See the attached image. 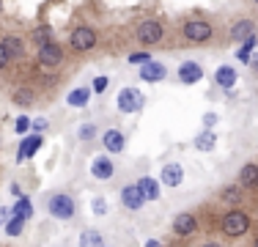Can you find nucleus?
<instances>
[{"mask_svg": "<svg viewBox=\"0 0 258 247\" xmlns=\"http://www.w3.org/2000/svg\"><path fill=\"white\" fill-rule=\"evenodd\" d=\"M220 231L228 239H239L250 231V214L244 209H231V212L223 214V222H220Z\"/></svg>", "mask_w": 258, "mask_h": 247, "instance_id": "1", "label": "nucleus"}, {"mask_svg": "<svg viewBox=\"0 0 258 247\" xmlns=\"http://www.w3.org/2000/svg\"><path fill=\"white\" fill-rule=\"evenodd\" d=\"M181 36L189 41V44H209L214 39V28L209 20H201V17H192L181 25Z\"/></svg>", "mask_w": 258, "mask_h": 247, "instance_id": "2", "label": "nucleus"}, {"mask_svg": "<svg viewBox=\"0 0 258 247\" xmlns=\"http://www.w3.org/2000/svg\"><path fill=\"white\" fill-rule=\"evenodd\" d=\"M162 39H165V28H162L159 20H143L138 28H135V41L143 44V47H154Z\"/></svg>", "mask_w": 258, "mask_h": 247, "instance_id": "3", "label": "nucleus"}, {"mask_svg": "<svg viewBox=\"0 0 258 247\" xmlns=\"http://www.w3.org/2000/svg\"><path fill=\"white\" fill-rule=\"evenodd\" d=\"M47 212L52 214L55 220H72L77 214V206H75V198L69 193H55L47 203Z\"/></svg>", "mask_w": 258, "mask_h": 247, "instance_id": "4", "label": "nucleus"}, {"mask_svg": "<svg viewBox=\"0 0 258 247\" xmlns=\"http://www.w3.org/2000/svg\"><path fill=\"white\" fill-rule=\"evenodd\" d=\"M96 44H99V36H96V30L88 28V25H80V28H75L69 36V47L75 49V52H91Z\"/></svg>", "mask_w": 258, "mask_h": 247, "instance_id": "5", "label": "nucleus"}, {"mask_svg": "<svg viewBox=\"0 0 258 247\" xmlns=\"http://www.w3.org/2000/svg\"><path fill=\"white\" fill-rule=\"evenodd\" d=\"M36 60H39L41 66H60V64H63V49L55 44V41H47V44L39 47Z\"/></svg>", "mask_w": 258, "mask_h": 247, "instance_id": "6", "label": "nucleus"}, {"mask_svg": "<svg viewBox=\"0 0 258 247\" xmlns=\"http://www.w3.org/2000/svg\"><path fill=\"white\" fill-rule=\"evenodd\" d=\"M143 94H140L138 88H124L118 94V110L121 113H138L140 107H143Z\"/></svg>", "mask_w": 258, "mask_h": 247, "instance_id": "7", "label": "nucleus"}, {"mask_svg": "<svg viewBox=\"0 0 258 247\" xmlns=\"http://www.w3.org/2000/svg\"><path fill=\"white\" fill-rule=\"evenodd\" d=\"M195 231H198V217H195V214H189V212L176 214V220H173V233L176 236H192Z\"/></svg>", "mask_w": 258, "mask_h": 247, "instance_id": "8", "label": "nucleus"}, {"mask_svg": "<svg viewBox=\"0 0 258 247\" xmlns=\"http://www.w3.org/2000/svg\"><path fill=\"white\" fill-rule=\"evenodd\" d=\"M121 203H124L126 209H132V212H138V209L146 203V195L140 193L138 184H126V187L121 190Z\"/></svg>", "mask_w": 258, "mask_h": 247, "instance_id": "9", "label": "nucleus"}, {"mask_svg": "<svg viewBox=\"0 0 258 247\" xmlns=\"http://www.w3.org/2000/svg\"><path fill=\"white\" fill-rule=\"evenodd\" d=\"M201 77H204V69H201V64H195V60H184L179 66V83L195 85V83H201Z\"/></svg>", "mask_w": 258, "mask_h": 247, "instance_id": "10", "label": "nucleus"}, {"mask_svg": "<svg viewBox=\"0 0 258 247\" xmlns=\"http://www.w3.org/2000/svg\"><path fill=\"white\" fill-rule=\"evenodd\" d=\"M0 44L6 47V52H9V58H11V60L25 58V39H22V36L9 33V36H3V41H0Z\"/></svg>", "mask_w": 258, "mask_h": 247, "instance_id": "11", "label": "nucleus"}, {"mask_svg": "<svg viewBox=\"0 0 258 247\" xmlns=\"http://www.w3.org/2000/svg\"><path fill=\"white\" fill-rule=\"evenodd\" d=\"M140 77H143L146 83H159V80L168 77V69H165L162 64H151V60H146V64L140 66Z\"/></svg>", "mask_w": 258, "mask_h": 247, "instance_id": "12", "label": "nucleus"}, {"mask_svg": "<svg viewBox=\"0 0 258 247\" xmlns=\"http://www.w3.org/2000/svg\"><path fill=\"white\" fill-rule=\"evenodd\" d=\"M91 173H94V178H99V181H107V178H113L115 165L110 162L107 157H96L94 165H91Z\"/></svg>", "mask_w": 258, "mask_h": 247, "instance_id": "13", "label": "nucleus"}, {"mask_svg": "<svg viewBox=\"0 0 258 247\" xmlns=\"http://www.w3.org/2000/svg\"><path fill=\"white\" fill-rule=\"evenodd\" d=\"M239 184H242V190H255L258 187V165L255 162H247L239 170Z\"/></svg>", "mask_w": 258, "mask_h": 247, "instance_id": "14", "label": "nucleus"}, {"mask_svg": "<svg viewBox=\"0 0 258 247\" xmlns=\"http://www.w3.org/2000/svg\"><path fill=\"white\" fill-rule=\"evenodd\" d=\"M250 36H255V22L253 20H239L231 28V41H244V39H250Z\"/></svg>", "mask_w": 258, "mask_h": 247, "instance_id": "15", "label": "nucleus"}, {"mask_svg": "<svg viewBox=\"0 0 258 247\" xmlns=\"http://www.w3.org/2000/svg\"><path fill=\"white\" fill-rule=\"evenodd\" d=\"M102 143H104L107 151L118 154V151H124V135H121L118 129H107V132H104V138H102Z\"/></svg>", "mask_w": 258, "mask_h": 247, "instance_id": "16", "label": "nucleus"}, {"mask_svg": "<svg viewBox=\"0 0 258 247\" xmlns=\"http://www.w3.org/2000/svg\"><path fill=\"white\" fill-rule=\"evenodd\" d=\"M181 178H184L181 165H165V168H162V181L168 184V187H179Z\"/></svg>", "mask_w": 258, "mask_h": 247, "instance_id": "17", "label": "nucleus"}, {"mask_svg": "<svg viewBox=\"0 0 258 247\" xmlns=\"http://www.w3.org/2000/svg\"><path fill=\"white\" fill-rule=\"evenodd\" d=\"M214 83H217L220 88H231V85L236 83V72H233L231 66H220V69L214 72Z\"/></svg>", "mask_w": 258, "mask_h": 247, "instance_id": "18", "label": "nucleus"}, {"mask_svg": "<svg viewBox=\"0 0 258 247\" xmlns=\"http://www.w3.org/2000/svg\"><path fill=\"white\" fill-rule=\"evenodd\" d=\"M138 187H140V193L146 195V201H149V198H151V201H159V184L154 181V178H149V176L140 178Z\"/></svg>", "mask_w": 258, "mask_h": 247, "instance_id": "19", "label": "nucleus"}, {"mask_svg": "<svg viewBox=\"0 0 258 247\" xmlns=\"http://www.w3.org/2000/svg\"><path fill=\"white\" fill-rule=\"evenodd\" d=\"M214 146H217V135H214L212 129H206V132H201L198 138H195V148H198V151H212Z\"/></svg>", "mask_w": 258, "mask_h": 247, "instance_id": "20", "label": "nucleus"}, {"mask_svg": "<svg viewBox=\"0 0 258 247\" xmlns=\"http://www.w3.org/2000/svg\"><path fill=\"white\" fill-rule=\"evenodd\" d=\"M91 99V91L88 88H75L69 96H66V104H72V107H85Z\"/></svg>", "mask_w": 258, "mask_h": 247, "instance_id": "21", "label": "nucleus"}, {"mask_svg": "<svg viewBox=\"0 0 258 247\" xmlns=\"http://www.w3.org/2000/svg\"><path fill=\"white\" fill-rule=\"evenodd\" d=\"M11 99H14L17 107H33V104H36V94H33L30 88H20V91H14V96H11Z\"/></svg>", "mask_w": 258, "mask_h": 247, "instance_id": "22", "label": "nucleus"}, {"mask_svg": "<svg viewBox=\"0 0 258 247\" xmlns=\"http://www.w3.org/2000/svg\"><path fill=\"white\" fill-rule=\"evenodd\" d=\"M104 244V239H102V233L99 231H83L80 233V247H102Z\"/></svg>", "mask_w": 258, "mask_h": 247, "instance_id": "23", "label": "nucleus"}, {"mask_svg": "<svg viewBox=\"0 0 258 247\" xmlns=\"http://www.w3.org/2000/svg\"><path fill=\"white\" fill-rule=\"evenodd\" d=\"M39 146H41V138H28L25 143H22V151L17 154V159H28V157H33Z\"/></svg>", "mask_w": 258, "mask_h": 247, "instance_id": "24", "label": "nucleus"}, {"mask_svg": "<svg viewBox=\"0 0 258 247\" xmlns=\"http://www.w3.org/2000/svg\"><path fill=\"white\" fill-rule=\"evenodd\" d=\"M33 41H36V44H47V41H52V30L50 28H47V25H44V28H36L33 30Z\"/></svg>", "mask_w": 258, "mask_h": 247, "instance_id": "25", "label": "nucleus"}, {"mask_svg": "<svg viewBox=\"0 0 258 247\" xmlns=\"http://www.w3.org/2000/svg\"><path fill=\"white\" fill-rule=\"evenodd\" d=\"M223 198H225L228 203H239V201H242V184H233V187H228V190L223 193Z\"/></svg>", "mask_w": 258, "mask_h": 247, "instance_id": "26", "label": "nucleus"}, {"mask_svg": "<svg viewBox=\"0 0 258 247\" xmlns=\"http://www.w3.org/2000/svg\"><path fill=\"white\" fill-rule=\"evenodd\" d=\"M94 135H96L94 124H83V127H80V138H83V140H91Z\"/></svg>", "mask_w": 258, "mask_h": 247, "instance_id": "27", "label": "nucleus"}, {"mask_svg": "<svg viewBox=\"0 0 258 247\" xmlns=\"http://www.w3.org/2000/svg\"><path fill=\"white\" fill-rule=\"evenodd\" d=\"M146 60H151L149 52H132V55H129V64H140V66H143Z\"/></svg>", "mask_w": 258, "mask_h": 247, "instance_id": "28", "label": "nucleus"}, {"mask_svg": "<svg viewBox=\"0 0 258 247\" xmlns=\"http://www.w3.org/2000/svg\"><path fill=\"white\" fill-rule=\"evenodd\" d=\"M107 85H110V80L104 77V74H102V77H96V80H94V91H96V94H102V91L107 88Z\"/></svg>", "mask_w": 258, "mask_h": 247, "instance_id": "29", "label": "nucleus"}, {"mask_svg": "<svg viewBox=\"0 0 258 247\" xmlns=\"http://www.w3.org/2000/svg\"><path fill=\"white\" fill-rule=\"evenodd\" d=\"M9 64H11V58H9V52H6V47L0 44V72L9 69Z\"/></svg>", "mask_w": 258, "mask_h": 247, "instance_id": "30", "label": "nucleus"}, {"mask_svg": "<svg viewBox=\"0 0 258 247\" xmlns=\"http://www.w3.org/2000/svg\"><path fill=\"white\" fill-rule=\"evenodd\" d=\"M14 129H17V132H28V129H30V121H28V118H20Z\"/></svg>", "mask_w": 258, "mask_h": 247, "instance_id": "31", "label": "nucleus"}, {"mask_svg": "<svg viewBox=\"0 0 258 247\" xmlns=\"http://www.w3.org/2000/svg\"><path fill=\"white\" fill-rule=\"evenodd\" d=\"M94 212L96 214H104V201H102V198H96V201H94Z\"/></svg>", "mask_w": 258, "mask_h": 247, "instance_id": "32", "label": "nucleus"}, {"mask_svg": "<svg viewBox=\"0 0 258 247\" xmlns=\"http://www.w3.org/2000/svg\"><path fill=\"white\" fill-rule=\"evenodd\" d=\"M30 127H33V129H36V132H41V129H44V127H47V121H44V118H39V121H33V124H30Z\"/></svg>", "mask_w": 258, "mask_h": 247, "instance_id": "33", "label": "nucleus"}, {"mask_svg": "<svg viewBox=\"0 0 258 247\" xmlns=\"http://www.w3.org/2000/svg\"><path fill=\"white\" fill-rule=\"evenodd\" d=\"M250 64H253V69H258V52L253 55V58H250Z\"/></svg>", "mask_w": 258, "mask_h": 247, "instance_id": "34", "label": "nucleus"}, {"mask_svg": "<svg viewBox=\"0 0 258 247\" xmlns=\"http://www.w3.org/2000/svg\"><path fill=\"white\" fill-rule=\"evenodd\" d=\"M201 247H223V244H217V242H206V244H201Z\"/></svg>", "mask_w": 258, "mask_h": 247, "instance_id": "35", "label": "nucleus"}, {"mask_svg": "<svg viewBox=\"0 0 258 247\" xmlns=\"http://www.w3.org/2000/svg\"><path fill=\"white\" fill-rule=\"evenodd\" d=\"M253 247H258V236H255V239H253Z\"/></svg>", "mask_w": 258, "mask_h": 247, "instance_id": "36", "label": "nucleus"}, {"mask_svg": "<svg viewBox=\"0 0 258 247\" xmlns=\"http://www.w3.org/2000/svg\"><path fill=\"white\" fill-rule=\"evenodd\" d=\"M0 11H3V0H0Z\"/></svg>", "mask_w": 258, "mask_h": 247, "instance_id": "37", "label": "nucleus"}, {"mask_svg": "<svg viewBox=\"0 0 258 247\" xmlns=\"http://www.w3.org/2000/svg\"><path fill=\"white\" fill-rule=\"evenodd\" d=\"M253 3H255V6H258V0H253Z\"/></svg>", "mask_w": 258, "mask_h": 247, "instance_id": "38", "label": "nucleus"}]
</instances>
